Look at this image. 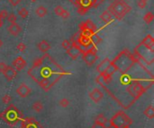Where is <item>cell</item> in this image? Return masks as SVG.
Masks as SVG:
<instances>
[{
  "label": "cell",
  "instance_id": "17",
  "mask_svg": "<svg viewBox=\"0 0 154 128\" xmlns=\"http://www.w3.org/2000/svg\"><path fill=\"white\" fill-rule=\"evenodd\" d=\"M38 47V49L40 51H42L43 53H46L47 51H49L51 49V45L50 43H49L48 41H40L37 45Z\"/></svg>",
  "mask_w": 154,
  "mask_h": 128
},
{
  "label": "cell",
  "instance_id": "27",
  "mask_svg": "<svg viewBox=\"0 0 154 128\" xmlns=\"http://www.w3.org/2000/svg\"><path fill=\"white\" fill-rule=\"evenodd\" d=\"M59 104H60V106H61L62 108H67V107L69 105V101L68 99L63 98V99H61V100H60Z\"/></svg>",
  "mask_w": 154,
  "mask_h": 128
},
{
  "label": "cell",
  "instance_id": "3",
  "mask_svg": "<svg viewBox=\"0 0 154 128\" xmlns=\"http://www.w3.org/2000/svg\"><path fill=\"white\" fill-rule=\"evenodd\" d=\"M130 10H131V7L124 0H116L109 5L107 11L116 18L121 20Z\"/></svg>",
  "mask_w": 154,
  "mask_h": 128
},
{
  "label": "cell",
  "instance_id": "48",
  "mask_svg": "<svg viewBox=\"0 0 154 128\" xmlns=\"http://www.w3.org/2000/svg\"><path fill=\"white\" fill-rule=\"evenodd\" d=\"M104 128H105V127H104Z\"/></svg>",
  "mask_w": 154,
  "mask_h": 128
},
{
  "label": "cell",
  "instance_id": "19",
  "mask_svg": "<svg viewBox=\"0 0 154 128\" xmlns=\"http://www.w3.org/2000/svg\"><path fill=\"white\" fill-rule=\"evenodd\" d=\"M47 13H48V11L46 9V7H44L43 5H40L39 7H37L36 10H35L36 15H37L38 17H40V18L44 17L45 15L47 14Z\"/></svg>",
  "mask_w": 154,
  "mask_h": 128
},
{
  "label": "cell",
  "instance_id": "15",
  "mask_svg": "<svg viewBox=\"0 0 154 128\" xmlns=\"http://www.w3.org/2000/svg\"><path fill=\"white\" fill-rule=\"evenodd\" d=\"M141 44H142L144 47H146L150 50L154 51V39H153L151 35H147V36H146L145 39H143Z\"/></svg>",
  "mask_w": 154,
  "mask_h": 128
},
{
  "label": "cell",
  "instance_id": "38",
  "mask_svg": "<svg viewBox=\"0 0 154 128\" xmlns=\"http://www.w3.org/2000/svg\"><path fill=\"white\" fill-rule=\"evenodd\" d=\"M6 67H7V65H6V63H4V62H0V73L3 74L4 72L6 71Z\"/></svg>",
  "mask_w": 154,
  "mask_h": 128
},
{
  "label": "cell",
  "instance_id": "40",
  "mask_svg": "<svg viewBox=\"0 0 154 128\" xmlns=\"http://www.w3.org/2000/svg\"><path fill=\"white\" fill-rule=\"evenodd\" d=\"M91 128H104V126H101V125H97V124H95Z\"/></svg>",
  "mask_w": 154,
  "mask_h": 128
},
{
  "label": "cell",
  "instance_id": "12",
  "mask_svg": "<svg viewBox=\"0 0 154 128\" xmlns=\"http://www.w3.org/2000/svg\"><path fill=\"white\" fill-rule=\"evenodd\" d=\"M79 28H80L81 31H83V30H90V31H93V33H96V25L94 24L93 22L91 20H87L84 22L80 23Z\"/></svg>",
  "mask_w": 154,
  "mask_h": 128
},
{
  "label": "cell",
  "instance_id": "5",
  "mask_svg": "<svg viewBox=\"0 0 154 128\" xmlns=\"http://www.w3.org/2000/svg\"><path fill=\"white\" fill-rule=\"evenodd\" d=\"M96 46H92V47H90L89 49L85 50L83 55V60L85 61V63L89 66H92L96 63V61L98 58L96 55Z\"/></svg>",
  "mask_w": 154,
  "mask_h": 128
},
{
  "label": "cell",
  "instance_id": "45",
  "mask_svg": "<svg viewBox=\"0 0 154 128\" xmlns=\"http://www.w3.org/2000/svg\"><path fill=\"white\" fill-rule=\"evenodd\" d=\"M31 1H32V2H35V1H36V0H31Z\"/></svg>",
  "mask_w": 154,
  "mask_h": 128
},
{
  "label": "cell",
  "instance_id": "29",
  "mask_svg": "<svg viewBox=\"0 0 154 128\" xmlns=\"http://www.w3.org/2000/svg\"><path fill=\"white\" fill-rule=\"evenodd\" d=\"M11 100H12V97L10 95H8V94H6L4 97L2 98V102L4 103V104H10V102H11Z\"/></svg>",
  "mask_w": 154,
  "mask_h": 128
},
{
  "label": "cell",
  "instance_id": "44",
  "mask_svg": "<svg viewBox=\"0 0 154 128\" xmlns=\"http://www.w3.org/2000/svg\"><path fill=\"white\" fill-rule=\"evenodd\" d=\"M123 128H130V126L127 125V126H124V127H123Z\"/></svg>",
  "mask_w": 154,
  "mask_h": 128
},
{
  "label": "cell",
  "instance_id": "36",
  "mask_svg": "<svg viewBox=\"0 0 154 128\" xmlns=\"http://www.w3.org/2000/svg\"><path fill=\"white\" fill-rule=\"evenodd\" d=\"M69 16H70V14L67 10H63V12L60 14V17L63 19H68V18H69Z\"/></svg>",
  "mask_w": 154,
  "mask_h": 128
},
{
  "label": "cell",
  "instance_id": "16",
  "mask_svg": "<svg viewBox=\"0 0 154 128\" xmlns=\"http://www.w3.org/2000/svg\"><path fill=\"white\" fill-rule=\"evenodd\" d=\"M8 29V33L10 34H12L13 36H17L18 34H20V33L22 31V28L19 24L17 23H11L9 25V27L7 28Z\"/></svg>",
  "mask_w": 154,
  "mask_h": 128
},
{
  "label": "cell",
  "instance_id": "10",
  "mask_svg": "<svg viewBox=\"0 0 154 128\" xmlns=\"http://www.w3.org/2000/svg\"><path fill=\"white\" fill-rule=\"evenodd\" d=\"M31 89L24 83H22L17 89H16V93H17L21 98H26L31 93Z\"/></svg>",
  "mask_w": 154,
  "mask_h": 128
},
{
  "label": "cell",
  "instance_id": "32",
  "mask_svg": "<svg viewBox=\"0 0 154 128\" xmlns=\"http://www.w3.org/2000/svg\"><path fill=\"white\" fill-rule=\"evenodd\" d=\"M63 7L61 6V5H57L56 7H55V9H54V12H55V14L58 15V16H60V14H61V13L63 12Z\"/></svg>",
  "mask_w": 154,
  "mask_h": 128
},
{
  "label": "cell",
  "instance_id": "4",
  "mask_svg": "<svg viewBox=\"0 0 154 128\" xmlns=\"http://www.w3.org/2000/svg\"><path fill=\"white\" fill-rule=\"evenodd\" d=\"M133 124V120L130 118L124 111H119L113 116L109 121V125L115 128H123L124 126H130Z\"/></svg>",
  "mask_w": 154,
  "mask_h": 128
},
{
  "label": "cell",
  "instance_id": "21",
  "mask_svg": "<svg viewBox=\"0 0 154 128\" xmlns=\"http://www.w3.org/2000/svg\"><path fill=\"white\" fill-rule=\"evenodd\" d=\"M101 20L105 22V23H109L112 22V14L108 12V11H104L103 12V14H101V16H100Z\"/></svg>",
  "mask_w": 154,
  "mask_h": 128
},
{
  "label": "cell",
  "instance_id": "11",
  "mask_svg": "<svg viewBox=\"0 0 154 128\" xmlns=\"http://www.w3.org/2000/svg\"><path fill=\"white\" fill-rule=\"evenodd\" d=\"M111 63H112V61H111L108 58H104L103 61L100 62L99 65L96 66V72H98V73H99L100 74H104V72L107 70V68L110 66Z\"/></svg>",
  "mask_w": 154,
  "mask_h": 128
},
{
  "label": "cell",
  "instance_id": "39",
  "mask_svg": "<svg viewBox=\"0 0 154 128\" xmlns=\"http://www.w3.org/2000/svg\"><path fill=\"white\" fill-rule=\"evenodd\" d=\"M8 2L10 3V5L14 7L17 6L20 3H21V0H8Z\"/></svg>",
  "mask_w": 154,
  "mask_h": 128
},
{
  "label": "cell",
  "instance_id": "6",
  "mask_svg": "<svg viewBox=\"0 0 154 128\" xmlns=\"http://www.w3.org/2000/svg\"><path fill=\"white\" fill-rule=\"evenodd\" d=\"M84 51L85 50H82V49L78 45V43L76 41H74L71 43V46L69 49H67V54L72 59H77L78 56L82 55L84 53Z\"/></svg>",
  "mask_w": 154,
  "mask_h": 128
},
{
  "label": "cell",
  "instance_id": "30",
  "mask_svg": "<svg viewBox=\"0 0 154 128\" xmlns=\"http://www.w3.org/2000/svg\"><path fill=\"white\" fill-rule=\"evenodd\" d=\"M87 11H88V8H87V7H83V6L78 7V13L80 15H85Z\"/></svg>",
  "mask_w": 154,
  "mask_h": 128
},
{
  "label": "cell",
  "instance_id": "9",
  "mask_svg": "<svg viewBox=\"0 0 154 128\" xmlns=\"http://www.w3.org/2000/svg\"><path fill=\"white\" fill-rule=\"evenodd\" d=\"M88 96H89V98H90L94 102L98 103L104 98V93L99 89L96 88V89H94L91 92H89Z\"/></svg>",
  "mask_w": 154,
  "mask_h": 128
},
{
  "label": "cell",
  "instance_id": "22",
  "mask_svg": "<svg viewBox=\"0 0 154 128\" xmlns=\"http://www.w3.org/2000/svg\"><path fill=\"white\" fill-rule=\"evenodd\" d=\"M153 19H154V14L151 12L146 13V14L143 17V20H144L145 23H147V24H150V23L153 21Z\"/></svg>",
  "mask_w": 154,
  "mask_h": 128
},
{
  "label": "cell",
  "instance_id": "13",
  "mask_svg": "<svg viewBox=\"0 0 154 128\" xmlns=\"http://www.w3.org/2000/svg\"><path fill=\"white\" fill-rule=\"evenodd\" d=\"M13 67L16 70V71H21L23 70L24 67L26 66L27 63L26 61L24 60L22 57H18L17 58H15L14 61H13Z\"/></svg>",
  "mask_w": 154,
  "mask_h": 128
},
{
  "label": "cell",
  "instance_id": "37",
  "mask_svg": "<svg viewBox=\"0 0 154 128\" xmlns=\"http://www.w3.org/2000/svg\"><path fill=\"white\" fill-rule=\"evenodd\" d=\"M103 0H91V7H96L98 6Z\"/></svg>",
  "mask_w": 154,
  "mask_h": 128
},
{
  "label": "cell",
  "instance_id": "7",
  "mask_svg": "<svg viewBox=\"0 0 154 128\" xmlns=\"http://www.w3.org/2000/svg\"><path fill=\"white\" fill-rule=\"evenodd\" d=\"M21 128H43L42 125L37 122L34 118H25L22 119Z\"/></svg>",
  "mask_w": 154,
  "mask_h": 128
},
{
  "label": "cell",
  "instance_id": "43",
  "mask_svg": "<svg viewBox=\"0 0 154 128\" xmlns=\"http://www.w3.org/2000/svg\"><path fill=\"white\" fill-rule=\"evenodd\" d=\"M105 128H115V127H113V126H112V125H108V126H107V127H105Z\"/></svg>",
  "mask_w": 154,
  "mask_h": 128
},
{
  "label": "cell",
  "instance_id": "34",
  "mask_svg": "<svg viewBox=\"0 0 154 128\" xmlns=\"http://www.w3.org/2000/svg\"><path fill=\"white\" fill-rule=\"evenodd\" d=\"M8 14H9V13H8L6 9L1 10V11H0V18H1L2 20L6 19L7 16H8Z\"/></svg>",
  "mask_w": 154,
  "mask_h": 128
},
{
  "label": "cell",
  "instance_id": "26",
  "mask_svg": "<svg viewBox=\"0 0 154 128\" xmlns=\"http://www.w3.org/2000/svg\"><path fill=\"white\" fill-rule=\"evenodd\" d=\"M18 14L20 15V16L23 19H25L27 18L28 16V14H29V12L27 11L26 8H24V7H23V8H21L19 11H18Z\"/></svg>",
  "mask_w": 154,
  "mask_h": 128
},
{
  "label": "cell",
  "instance_id": "24",
  "mask_svg": "<svg viewBox=\"0 0 154 128\" xmlns=\"http://www.w3.org/2000/svg\"><path fill=\"white\" fill-rule=\"evenodd\" d=\"M90 39H91V41H92V43L93 44H98V43H100L101 41H102V39L97 35L96 33L93 34V35H91L90 36Z\"/></svg>",
  "mask_w": 154,
  "mask_h": 128
},
{
  "label": "cell",
  "instance_id": "8",
  "mask_svg": "<svg viewBox=\"0 0 154 128\" xmlns=\"http://www.w3.org/2000/svg\"><path fill=\"white\" fill-rule=\"evenodd\" d=\"M78 45L81 47H85V49H87L88 47H90L93 43L91 41V39H90V37H88V36H86V35H83V34H81L78 39V41H77Z\"/></svg>",
  "mask_w": 154,
  "mask_h": 128
},
{
  "label": "cell",
  "instance_id": "31",
  "mask_svg": "<svg viewBox=\"0 0 154 128\" xmlns=\"http://www.w3.org/2000/svg\"><path fill=\"white\" fill-rule=\"evenodd\" d=\"M61 46H62L63 49H65L67 50L68 49H69V47H70V46H71V42H70L69 41H67V39H65V41H62Z\"/></svg>",
  "mask_w": 154,
  "mask_h": 128
},
{
  "label": "cell",
  "instance_id": "25",
  "mask_svg": "<svg viewBox=\"0 0 154 128\" xmlns=\"http://www.w3.org/2000/svg\"><path fill=\"white\" fill-rule=\"evenodd\" d=\"M78 6L87 7V8L89 9L91 7V0H79V5Z\"/></svg>",
  "mask_w": 154,
  "mask_h": 128
},
{
  "label": "cell",
  "instance_id": "46",
  "mask_svg": "<svg viewBox=\"0 0 154 128\" xmlns=\"http://www.w3.org/2000/svg\"><path fill=\"white\" fill-rule=\"evenodd\" d=\"M144 1H145V2H147V1H148V0H144Z\"/></svg>",
  "mask_w": 154,
  "mask_h": 128
},
{
  "label": "cell",
  "instance_id": "1",
  "mask_svg": "<svg viewBox=\"0 0 154 128\" xmlns=\"http://www.w3.org/2000/svg\"><path fill=\"white\" fill-rule=\"evenodd\" d=\"M28 74L44 91H49L67 73L57 64L50 56L44 55L37 59L29 69Z\"/></svg>",
  "mask_w": 154,
  "mask_h": 128
},
{
  "label": "cell",
  "instance_id": "35",
  "mask_svg": "<svg viewBox=\"0 0 154 128\" xmlns=\"http://www.w3.org/2000/svg\"><path fill=\"white\" fill-rule=\"evenodd\" d=\"M146 4H147V2H145L144 0H138V2H137V5H138V7H139V8H141V9L145 8Z\"/></svg>",
  "mask_w": 154,
  "mask_h": 128
},
{
  "label": "cell",
  "instance_id": "47",
  "mask_svg": "<svg viewBox=\"0 0 154 128\" xmlns=\"http://www.w3.org/2000/svg\"><path fill=\"white\" fill-rule=\"evenodd\" d=\"M0 118H1V113H0Z\"/></svg>",
  "mask_w": 154,
  "mask_h": 128
},
{
  "label": "cell",
  "instance_id": "41",
  "mask_svg": "<svg viewBox=\"0 0 154 128\" xmlns=\"http://www.w3.org/2000/svg\"><path fill=\"white\" fill-rule=\"evenodd\" d=\"M2 25H3V20L0 18V28L2 27Z\"/></svg>",
  "mask_w": 154,
  "mask_h": 128
},
{
  "label": "cell",
  "instance_id": "14",
  "mask_svg": "<svg viewBox=\"0 0 154 128\" xmlns=\"http://www.w3.org/2000/svg\"><path fill=\"white\" fill-rule=\"evenodd\" d=\"M3 74L5 75V77L8 80V81H13V80L15 78L16 74H17V72H16V70L13 66H7V67H6V71L3 73Z\"/></svg>",
  "mask_w": 154,
  "mask_h": 128
},
{
  "label": "cell",
  "instance_id": "42",
  "mask_svg": "<svg viewBox=\"0 0 154 128\" xmlns=\"http://www.w3.org/2000/svg\"><path fill=\"white\" fill-rule=\"evenodd\" d=\"M3 44H4L3 41H2V39H0V47H1L3 46Z\"/></svg>",
  "mask_w": 154,
  "mask_h": 128
},
{
  "label": "cell",
  "instance_id": "23",
  "mask_svg": "<svg viewBox=\"0 0 154 128\" xmlns=\"http://www.w3.org/2000/svg\"><path fill=\"white\" fill-rule=\"evenodd\" d=\"M32 108L36 112H41L43 108V103L41 101H36V102H34V104H32Z\"/></svg>",
  "mask_w": 154,
  "mask_h": 128
},
{
  "label": "cell",
  "instance_id": "20",
  "mask_svg": "<svg viewBox=\"0 0 154 128\" xmlns=\"http://www.w3.org/2000/svg\"><path fill=\"white\" fill-rule=\"evenodd\" d=\"M143 114L146 117H148L150 119H153L154 118V108L153 106H149L146 108V109L143 111Z\"/></svg>",
  "mask_w": 154,
  "mask_h": 128
},
{
  "label": "cell",
  "instance_id": "2",
  "mask_svg": "<svg viewBox=\"0 0 154 128\" xmlns=\"http://www.w3.org/2000/svg\"><path fill=\"white\" fill-rule=\"evenodd\" d=\"M1 118L10 126H14L23 119V116L15 106L9 105L3 113H1Z\"/></svg>",
  "mask_w": 154,
  "mask_h": 128
},
{
  "label": "cell",
  "instance_id": "33",
  "mask_svg": "<svg viewBox=\"0 0 154 128\" xmlns=\"http://www.w3.org/2000/svg\"><path fill=\"white\" fill-rule=\"evenodd\" d=\"M16 49H18L20 52H24V50L26 49V46L24 43L23 42H20L17 46H16Z\"/></svg>",
  "mask_w": 154,
  "mask_h": 128
},
{
  "label": "cell",
  "instance_id": "18",
  "mask_svg": "<svg viewBox=\"0 0 154 128\" xmlns=\"http://www.w3.org/2000/svg\"><path fill=\"white\" fill-rule=\"evenodd\" d=\"M107 123V118H105L104 116V115H102V114H99L95 119V124H97V125H99L101 126H104V127H105Z\"/></svg>",
  "mask_w": 154,
  "mask_h": 128
},
{
  "label": "cell",
  "instance_id": "28",
  "mask_svg": "<svg viewBox=\"0 0 154 128\" xmlns=\"http://www.w3.org/2000/svg\"><path fill=\"white\" fill-rule=\"evenodd\" d=\"M6 19L10 23H15L16 22V16H15V14L14 13H11V14H8V16H7Z\"/></svg>",
  "mask_w": 154,
  "mask_h": 128
}]
</instances>
